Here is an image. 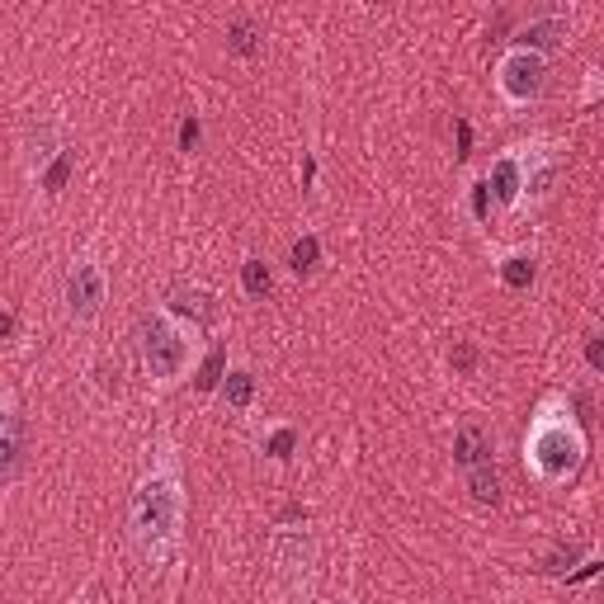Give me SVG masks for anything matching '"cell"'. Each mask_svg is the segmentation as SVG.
Returning <instances> with one entry per match:
<instances>
[{
  "mask_svg": "<svg viewBox=\"0 0 604 604\" xmlns=\"http://www.w3.org/2000/svg\"><path fill=\"white\" fill-rule=\"evenodd\" d=\"M317 255H321L317 236H298V241H293V269H298V274H307V269L317 265Z\"/></svg>",
  "mask_w": 604,
  "mask_h": 604,
  "instance_id": "5bb4252c",
  "label": "cell"
},
{
  "mask_svg": "<svg viewBox=\"0 0 604 604\" xmlns=\"http://www.w3.org/2000/svg\"><path fill=\"white\" fill-rule=\"evenodd\" d=\"M288 449H293V430H279V435L269 439V453H274V458H284Z\"/></svg>",
  "mask_w": 604,
  "mask_h": 604,
  "instance_id": "d6986e66",
  "label": "cell"
},
{
  "mask_svg": "<svg viewBox=\"0 0 604 604\" xmlns=\"http://www.w3.org/2000/svg\"><path fill=\"white\" fill-rule=\"evenodd\" d=\"M19 458V416L10 402H0V477L15 468Z\"/></svg>",
  "mask_w": 604,
  "mask_h": 604,
  "instance_id": "52a82bcc",
  "label": "cell"
},
{
  "mask_svg": "<svg viewBox=\"0 0 604 604\" xmlns=\"http://www.w3.org/2000/svg\"><path fill=\"white\" fill-rule=\"evenodd\" d=\"M251 392H255L251 373H227V402L232 406H246L251 402Z\"/></svg>",
  "mask_w": 604,
  "mask_h": 604,
  "instance_id": "9a60e30c",
  "label": "cell"
},
{
  "mask_svg": "<svg viewBox=\"0 0 604 604\" xmlns=\"http://www.w3.org/2000/svg\"><path fill=\"white\" fill-rule=\"evenodd\" d=\"M501 279H505L510 288H529V284H534V260H524V255L505 260V265H501Z\"/></svg>",
  "mask_w": 604,
  "mask_h": 604,
  "instance_id": "7c38bea8",
  "label": "cell"
},
{
  "mask_svg": "<svg viewBox=\"0 0 604 604\" xmlns=\"http://www.w3.org/2000/svg\"><path fill=\"white\" fill-rule=\"evenodd\" d=\"M227 38H232V48L241 52V57H251V52H255V29L246 24V19H236V24H232V34H227Z\"/></svg>",
  "mask_w": 604,
  "mask_h": 604,
  "instance_id": "2e32d148",
  "label": "cell"
},
{
  "mask_svg": "<svg viewBox=\"0 0 604 604\" xmlns=\"http://www.w3.org/2000/svg\"><path fill=\"white\" fill-rule=\"evenodd\" d=\"M557 38H567V24L562 19H538L520 34V52H538V48H553Z\"/></svg>",
  "mask_w": 604,
  "mask_h": 604,
  "instance_id": "ba28073f",
  "label": "cell"
},
{
  "mask_svg": "<svg viewBox=\"0 0 604 604\" xmlns=\"http://www.w3.org/2000/svg\"><path fill=\"white\" fill-rule=\"evenodd\" d=\"M529 463L538 468V477H567L581 463V435L571 430L567 420H538L534 435H529Z\"/></svg>",
  "mask_w": 604,
  "mask_h": 604,
  "instance_id": "7a4b0ae2",
  "label": "cell"
},
{
  "mask_svg": "<svg viewBox=\"0 0 604 604\" xmlns=\"http://www.w3.org/2000/svg\"><path fill=\"white\" fill-rule=\"evenodd\" d=\"M595 571H600V562H586V567L576 571V576H571V581H590V576H595Z\"/></svg>",
  "mask_w": 604,
  "mask_h": 604,
  "instance_id": "cb8c5ba5",
  "label": "cell"
},
{
  "mask_svg": "<svg viewBox=\"0 0 604 604\" xmlns=\"http://www.w3.org/2000/svg\"><path fill=\"white\" fill-rule=\"evenodd\" d=\"M10 331H15V317H10V312H0V340L10 336Z\"/></svg>",
  "mask_w": 604,
  "mask_h": 604,
  "instance_id": "d4e9b609",
  "label": "cell"
},
{
  "mask_svg": "<svg viewBox=\"0 0 604 604\" xmlns=\"http://www.w3.org/2000/svg\"><path fill=\"white\" fill-rule=\"evenodd\" d=\"M468 147H472V128L458 118V156H468Z\"/></svg>",
  "mask_w": 604,
  "mask_h": 604,
  "instance_id": "7402d4cb",
  "label": "cell"
},
{
  "mask_svg": "<svg viewBox=\"0 0 604 604\" xmlns=\"http://www.w3.org/2000/svg\"><path fill=\"white\" fill-rule=\"evenodd\" d=\"M185 336L170 326L166 317H147L142 321V359H147L151 378H175L185 369Z\"/></svg>",
  "mask_w": 604,
  "mask_h": 604,
  "instance_id": "3957f363",
  "label": "cell"
},
{
  "mask_svg": "<svg viewBox=\"0 0 604 604\" xmlns=\"http://www.w3.org/2000/svg\"><path fill=\"white\" fill-rule=\"evenodd\" d=\"M472 208H477V218H487V185H477V199H472Z\"/></svg>",
  "mask_w": 604,
  "mask_h": 604,
  "instance_id": "603a6c76",
  "label": "cell"
},
{
  "mask_svg": "<svg viewBox=\"0 0 604 604\" xmlns=\"http://www.w3.org/2000/svg\"><path fill=\"white\" fill-rule=\"evenodd\" d=\"M453 364H458V369L468 373L472 364H477V354H472V345H458V350H453Z\"/></svg>",
  "mask_w": 604,
  "mask_h": 604,
  "instance_id": "44dd1931",
  "label": "cell"
},
{
  "mask_svg": "<svg viewBox=\"0 0 604 604\" xmlns=\"http://www.w3.org/2000/svg\"><path fill=\"white\" fill-rule=\"evenodd\" d=\"M472 496H477V501H496V496H501V477H496L487 463L472 468Z\"/></svg>",
  "mask_w": 604,
  "mask_h": 604,
  "instance_id": "4fadbf2b",
  "label": "cell"
},
{
  "mask_svg": "<svg viewBox=\"0 0 604 604\" xmlns=\"http://www.w3.org/2000/svg\"><path fill=\"white\" fill-rule=\"evenodd\" d=\"M194 142H199V123H194V118H185V123H180V147H194Z\"/></svg>",
  "mask_w": 604,
  "mask_h": 604,
  "instance_id": "ffe728a7",
  "label": "cell"
},
{
  "mask_svg": "<svg viewBox=\"0 0 604 604\" xmlns=\"http://www.w3.org/2000/svg\"><path fill=\"white\" fill-rule=\"evenodd\" d=\"M100 302H104V274L90 260H76L67 274V307H71V317L76 321H90L95 312H100Z\"/></svg>",
  "mask_w": 604,
  "mask_h": 604,
  "instance_id": "5b68a950",
  "label": "cell"
},
{
  "mask_svg": "<svg viewBox=\"0 0 604 604\" xmlns=\"http://www.w3.org/2000/svg\"><path fill=\"white\" fill-rule=\"evenodd\" d=\"M487 189H496V199L510 203L515 194H520V166H515V161H496V166H491Z\"/></svg>",
  "mask_w": 604,
  "mask_h": 604,
  "instance_id": "9c48e42d",
  "label": "cell"
},
{
  "mask_svg": "<svg viewBox=\"0 0 604 604\" xmlns=\"http://www.w3.org/2000/svg\"><path fill=\"white\" fill-rule=\"evenodd\" d=\"M222 364H227V354L222 350H213L208 354V364H203V373H199V387H213L222 378Z\"/></svg>",
  "mask_w": 604,
  "mask_h": 604,
  "instance_id": "e0dca14e",
  "label": "cell"
},
{
  "mask_svg": "<svg viewBox=\"0 0 604 604\" xmlns=\"http://www.w3.org/2000/svg\"><path fill=\"white\" fill-rule=\"evenodd\" d=\"M491 458V439L482 435V430H458L453 435V463H463V468H482Z\"/></svg>",
  "mask_w": 604,
  "mask_h": 604,
  "instance_id": "8992f818",
  "label": "cell"
},
{
  "mask_svg": "<svg viewBox=\"0 0 604 604\" xmlns=\"http://www.w3.org/2000/svg\"><path fill=\"white\" fill-rule=\"evenodd\" d=\"M180 515H185V501H180V487L175 477H147L133 496V529L142 538L147 553H166L175 534H180Z\"/></svg>",
  "mask_w": 604,
  "mask_h": 604,
  "instance_id": "6da1fadb",
  "label": "cell"
},
{
  "mask_svg": "<svg viewBox=\"0 0 604 604\" xmlns=\"http://www.w3.org/2000/svg\"><path fill=\"white\" fill-rule=\"evenodd\" d=\"M543 76H548V71H543V57H538V52H520V48H515L501 62V90L515 104L534 100L538 90H543Z\"/></svg>",
  "mask_w": 604,
  "mask_h": 604,
  "instance_id": "277c9868",
  "label": "cell"
},
{
  "mask_svg": "<svg viewBox=\"0 0 604 604\" xmlns=\"http://www.w3.org/2000/svg\"><path fill=\"white\" fill-rule=\"evenodd\" d=\"M170 307H175V312H189V317L194 321H208L213 317V298H208V293H194V288H175V293H170Z\"/></svg>",
  "mask_w": 604,
  "mask_h": 604,
  "instance_id": "30bf717a",
  "label": "cell"
},
{
  "mask_svg": "<svg viewBox=\"0 0 604 604\" xmlns=\"http://www.w3.org/2000/svg\"><path fill=\"white\" fill-rule=\"evenodd\" d=\"M241 284H246V293H251V298H265L269 284H274L265 260H246V269H241Z\"/></svg>",
  "mask_w": 604,
  "mask_h": 604,
  "instance_id": "8fae6325",
  "label": "cell"
},
{
  "mask_svg": "<svg viewBox=\"0 0 604 604\" xmlns=\"http://www.w3.org/2000/svg\"><path fill=\"white\" fill-rule=\"evenodd\" d=\"M67 175H71V151H62V156L52 161V170H48V189H62V185H67Z\"/></svg>",
  "mask_w": 604,
  "mask_h": 604,
  "instance_id": "ac0fdd59",
  "label": "cell"
}]
</instances>
